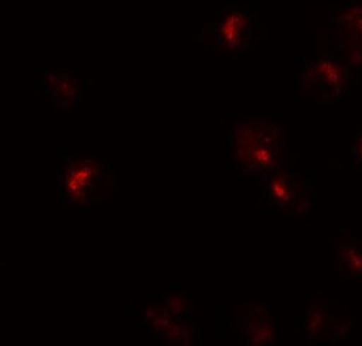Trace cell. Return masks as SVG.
Here are the masks:
<instances>
[{
    "instance_id": "1",
    "label": "cell",
    "mask_w": 362,
    "mask_h": 346,
    "mask_svg": "<svg viewBox=\"0 0 362 346\" xmlns=\"http://www.w3.org/2000/svg\"><path fill=\"white\" fill-rule=\"evenodd\" d=\"M230 153L244 173L266 175L274 172L284 151V136L278 126L267 122H245L230 134Z\"/></svg>"
},
{
    "instance_id": "2",
    "label": "cell",
    "mask_w": 362,
    "mask_h": 346,
    "mask_svg": "<svg viewBox=\"0 0 362 346\" xmlns=\"http://www.w3.org/2000/svg\"><path fill=\"white\" fill-rule=\"evenodd\" d=\"M110 172L95 158H78L66 165L59 181L63 202L83 205L109 193Z\"/></svg>"
},
{
    "instance_id": "3",
    "label": "cell",
    "mask_w": 362,
    "mask_h": 346,
    "mask_svg": "<svg viewBox=\"0 0 362 346\" xmlns=\"http://www.w3.org/2000/svg\"><path fill=\"white\" fill-rule=\"evenodd\" d=\"M305 91L321 100H332L341 95L348 83L346 71L334 58L322 57L305 71Z\"/></svg>"
},
{
    "instance_id": "4",
    "label": "cell",
    "mask_w": 362,
    "mask_h": 346,
    "mask_svg": "<svg viewBox=\"0 0 362 346\" xmlns=\"http://www.w3.org/2000/svg\"><path fill=\"white\" fill-rule=\"evenodd\" d=\"M239 328L250 345L276 344V321L266 306L245 304L238 310Z\"/></svg>"
},
{
    "instance_id": "5",
    "label": "cell",
    "mask_w": 362,
    "mask_h": 346,
    "mask_svg": "<svg viewBox=\"0 0 362 346\" xmlns=\"http://www.w3.org/2000/svg\"><path fill=\"white\" fill-rule=\"evenodd\" d=\"M264 184V193L268 202L279 210L291 213L300 206H305L303 192L295 177L285 172H271L261 177Z\"/></svg>"
},
{
    "instance_id": "6",
    "label": "cell",
    "mask_w": 362,
    "mask_h": 346,
    "mask_svg": "<svg viewBox=\"0 0 362 346\" xmlns=\"http://www.w3.org/2000/svg\"><path fill=\"white\" fill-rule=\"evenodd\" d=\"M255 28V18L243 10H230L218 23L215 42L218 49L240 51L247 46L251 32Z\"/></svg>"
},
{
    "instance_id": "7",
    "label": "cell",
    "mask_w": 362,
    "mask_h": 346,
    "mask_svg": "<svg viewBox=\"0 0 362 346\" xmlns=\"http://www.w3.org/2000/svg\"><path fill=\"white\" fill-rule=\"evenodd\" d=\"M334 303L329 299H315L300 311L298 332L307 339L326 338L337 327L334 316Z\"/></svg>"
},
{
    "instance_id": "8",
    "label": "cell",
    "mask_w": 362,
    "mask_h": 346,
    "mask_svg": "<svg viewBox=\"0 0 362 346\" xmlns=\"http://www.w3.org/2000/svg\"><path fill=\"white\" fill-rule=\"evenodd\" d=\"M337 273L344 280H362V241L344 231L334 243Z\"/></svg>"
},
{
    "instance_id": "9",
    "label": "cell",
    "mask_w": 362,
    "mask_h": 346,
    "mask_svg": "<svg viewBox=\"0 0 362 346\" xmlns=\"http://www.w3.org/2000/svg\"><path fill=\"white\" fill-rule=\"evenodd\" d=\"M47 90L54 95L58 105L66 107L76 97L74 78L64 74H51L47 78Z\"/></svg>"
},
{
    "instance_id": "10",
    "label": "cell",
    "mask_w": 362,
    "mask_h": 346,
    "mask_svg": "<svg viewBox=\"0 0 362 346\" xmlns=\"http://www.w3.org/2000/svg\"><path fill=\"white\" fill-rule=\"evenodd\" d=\"M346 37L355 45H362V5L354 3L341 16Z\"/></svg>"
},
{
    "instance_id": "11",
    "label": "cell",
    "mask_w": 362,
    "mask_h": 346,
    "mask_svg": "<svg viewBox=\"0 0 362 346\" xmlns=\"http://www.w3.org/2000/svg\"><path fill=\"white\" fill-rule=\"evenodd\" d=\"M354 157L355 160L362 165V129L358 132L356 141H355Z\"/></svg>"
}]
</instances>
